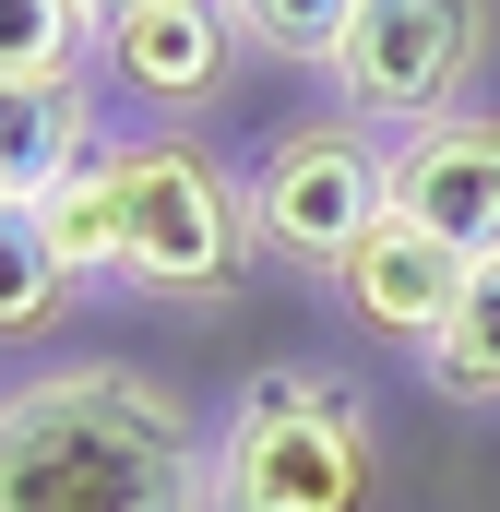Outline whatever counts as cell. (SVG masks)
<instances>
[{
    "instance_id": "5",
    "label": "cell",
    "mask_w": 500,
    "mask_h": 512,
    "mask_svg": "<svg viewBox=\"0 0 500 512\" xmlns=\"http://www.w3.org/2000/svg\"><path fill=\"white\" fill-rule=\"evenodd\" d=\"M489 60V0H358L346 48H334V96L346 120H453L465 84Z\"/></svg>"
},
{
    "instance_id": "13",
    "label": "cell",
    "mask_w": 500,
    "mask_h": 512,
    "mask_svg": "<svg viewBox=\"0 0 500 512\" xmlns=\"http://www.w3.org/2000/svg\"><path fill=\"white\" fill-rule=\"evenodd\" d=\"M36 227H48V251L72 262V274H120V167H108V155L72 167V179L36 203Z\"/></svg>"
},
{
    "instance_id": "10",
    "label": "cell",
    "mask_w": 500,
    "mask_h": 512,
    "mask_svg": "<svg viewBox=\"0 0 500 512\" xmlns=\"http://www.w3.org/2000/svg\"><path fill=\"white\" fill-rule=\"evenodd\" d=\"M417 370H429V393L489 405V417H500V251L465 274V298H453V322L417 346Z\"/></svg>"
},
{
    "instance_id": "15",
    "label": "cell",
    "mask_w": 500,
    "mask_h": 512,
    "mask_svg": "<svg viewBox=\"0 0 500 512\" xmlns=\"http://www.w3.org/2000/svg\"><path fill=\"white\" fill-rule=\"evenodd\" d=\"M96 12H120V0H96Z\"/></svg>"
},
{
    "instance_id": "14",
    "label": "cell",
    "mask_w": 500,
    "mask_h": 512,
    "mask_svg": "<svg viewBox=\"0 0 500 512\" xmlns=\"http://www.w3.org/2000/svg\"><path fill=\"white\" fill-rule=\"evenodd\" d=\"M227 24H239V48H274V60H334L358 0H227Z\"/></svg>"
},
{
    "instance_id": "11",
    "label": "cell",
    "mask_w": 500,
    "mask_h": 512,
    "mask_svg": "<svg viewBox=\"0 0 500 512\" xmlns=\"http://www.w3.org/2000/svg\"><path fill=\"white\" fill-rule=\"evenodd\" d=\"M96 48H108L96 0H0V84H84Z\"/></svg>"
},
{
    "instance_id": "12",
    "label": "cell",
    "mask_w": 500,
    "mask_h": 512,
    "mask_svg": "<svg viewBox=\"0 0 500 512\" xmlns=\"http://www.w3.org/2000/svg\"><path fill=\"white\" fill-rule=\"evenodd\" d=\"M72 262L48 251V227H36V203H0V334H48L60 310H72Z\"/></svg>"
},
{
    "instance_id": "7",
    "label": "cell",
    "mask_w": 500,
    "mask_h": 512,
    "mask_svg": "<svg viewBox=\"0 0 500 512\" xmlns=\"http://www.w3.org/2000/svg\"><path fill=\"white\" fill-rule=\"evenodd\" d=\"M465 274H477V262L453 251V239H429V227L381 215L370 239H358L346 262H334V298H346V322H370L381 346H429V334L453 322Z\"/></svg>"
},
{
    "instance_id": "2",
    "label": "cell",
    "mask_w": 500,
    "mask_h": 512,
    "mask_svg": "<svg viewBox=\"0 0 500 512\" xmlns=\"http://www.w3.org/2000/svg\"><path fill=\"white\" fill-rule=\"evenodd\" d=\"M120 167V286L131 298H227L262 251L250 227V179H227L215 143L191 131H143V143H108Z\"/></svg>"
},
{
    "instance_id": "3",
    "label": "cell",
    "mask_w": 500,
    "mask_h": 512,
    "mask_svg": "<svg viewBox=\"0 0 500 512\" xmlns=\"http://www.w3.org/2000/svg\"><path fill=\"white\" fill-rule=\"evenodd\" d=\"M381 441L358 417V393L322 370H262L227 417L215 453V512H370Z\"/></svg>"
},
{
    "instance_id": "8",
    "label": "cell",
    "mask_w": 500,
    "mask_h": 512,
    "mask_svg": "<svg viewBox=\"0 0 500 512\" xmlns=\"http://www.w3.org/2000/svg\"><path fill=\"white\" fill-rule=\"evenodd\" d=\"M96 60L155 108H203L227 84V60H239V24H227V0H120Z\"/></svg>"
},
{
    "instance_id": "4",
    "label": "cell",
    "mask_w": 500,
    "mask_h": 512,
    "mask_svg": "<svg viewBox=\"0 0 500 512\" xmlns=\"http://www.w3.org/2000/svg\"><path fill=\"white\" fill-rule=\"evenodd\" d=\"M381 215H393V143H370L358 120H298V131H274L262 167H250L262 251L310 262V274H334Z\"/></svg>"
},
{
    "instance_id": "6",
    "label": "cell",
    "mask_w": 500,
    "mask_h": 512,
    "mask_svg": "<svg viewBox=\"0 0 500 512\" xmlns=\"http://www.w3.org/2000/svg\"><path fill=\"white\" fill-rule=\"evenodd\" d=\"M393 215L453 239L465 262L500 251V108H453V120L393 131Z\"/></svg>"
},
{
    "instance_id": "1",
    "label": "cell",
    "mask_w": 500,
    "mask_h": 512,
    "mask_svg": "<svg viewBox=\"0 0 500 512\" xmlns=\"http://www.w3.org/2000/svg\"><path fill=\"white\" fill-rule=\"evenodd\" d=\"M0 512H215V453L167 382L72 358L0 393Z\"/></svg>"
},
{
    "instance_id": "9",
    "label": "cell",
    "mask_w": 500,
    "mask_h": 512,
    "mask_svg": "<svg viewBox=\"0 0 500 512\" xmlns=\"http://www.w3.org/2000/svg\"><path fill=\"white\" fill-rule=\"evenodd\" d=\"M96 155H108V131H96L84 84H0V203H48Z\"/></svg>"
}]
</instances>
